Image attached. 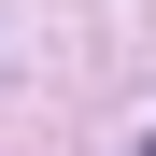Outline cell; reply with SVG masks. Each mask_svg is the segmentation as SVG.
I'll return each mask as SVG.
<instances>
[{"mask_svg":"<svg viewBox=\"0 0 156 156\" xmlns=\"http://www.w3.org/2000/svg\"><path fill=\"white\" fill-rule=\"evenodd\" d=\"M128 156H156V128H142V142H128Z\"/></svg>","mask_w":156,"mask_h":156,"instance_id":"1","label":"cell"}]
</instances>
